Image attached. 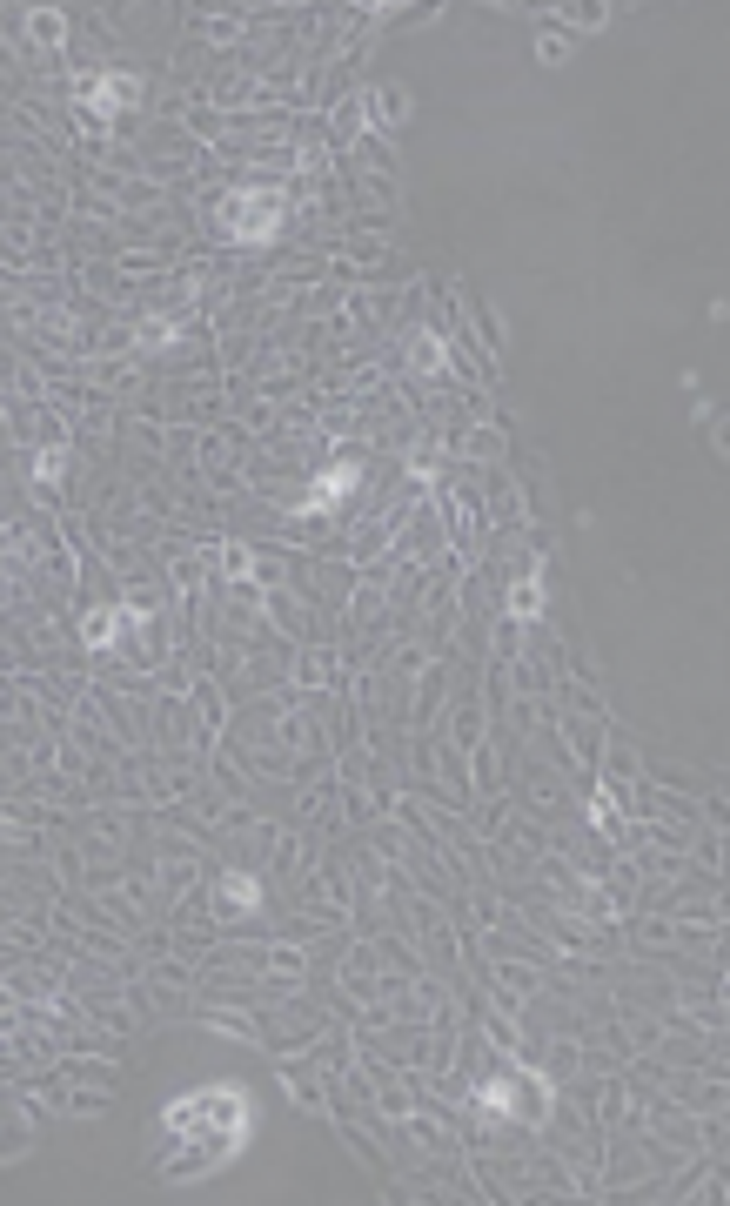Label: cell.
<instances>
[{"instance_id": "cell-1", "label": "cell", "mask_w": 730, "mask_h": 1206, "mask_svg": "<svg viewBox=\"0 0 730 1206\" xmlns=\"http://www.w3.org/2000/svg\"><path fill=\"white\" fill-rule=\"evenodd\" d=\"M275 215H282V201H275V195H242V201H228V222H235V235H262V228H275Z\"/></svg>"}, {"instance_id": "cell-2", "label": "cell", "mask_w": 730, "mask_h": 1206, "mask_svg": "<svg viewBox=\"0 0 730 1206\" xmlns=\"http://www.w3.org/2000/svg\"><path fill=\"white\" fill-rule=\"evenodd\" d=\"M355 476H362V463H335L329 476H315V510H322V503H342V490H355Z\"/></svg>"}, {"instance_id": "cell-3", "label": "cell", "mask_w": 730, "mask_h": 1206, "mask_svg": "<svg viewBox=\"0 0 730 1206\" xmlns=\"http://www.w3.org/2000/svg\"><path fill=\"white\" fill-rule=\"evenodd\" d=\"M134 94H141V81H134V74H121V81H101V88H94V108H128Z\"/></svg>"}, {"instance_id": "cell-4", "label": "cell", "mask_w": 730, "mask_h": 1206, "mask_svg": "<svg viewBox=\"0 0 730 1206\" xmlns=\"http://www.w3.org/2000/svg\"><path fill=\"white\" fill-rule=\"evenodd\" d=\"M416 362H422V369H443V342H436V335H422V342H416Z\"/></svg>"}]
</instances>
